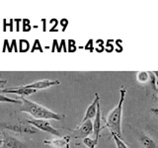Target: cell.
I'll return each mask as SVG.
<instances>
[{
  "label": "cell",
  "instance_id": "cell-1",
  "mask_svg": "<svg viewBox=\"0 0 158 148\" xmlns=\"http://www.w3.org/2000/svg\"><path fill=\"white\" fill-rule=\"evenodd\" d=\"M22 101V107H21V112L27 113L29 115L33 116L37 120H56V121H60L64 118L63 115H59V113H53L52 111L48 110V109L43 107L42 105L35 103L29 99L21 96L19 98Z\"/></svg>",
  "mask_w": 158,
  "mask_h": 148
},
{
  "label": "cell",
  "instance_id": "cell-2",
  "mask_svg": "<svg viewBox=\"0 0 158 148\" xmlns=\"http://www.w3.org/2000/svg\"><path fill=\"white\" fill-rule=\"evenodd\" d=\"M127 90L122 87L120 89V101L118 105L113 109L106 118V126L110 130L111 133H116L118 136L122 138V115H123V106L125 102Z\"/></svg>",
  "mask_w": 158,
  "mask_h": 148
},
{
  "label": "cell",
  "instance_id": "cell-3",
  "mask_svg": "<svg viewBox=\"0 0 158 148\" xmlns=\"http://www.w3.org/2000/svg\"><path fill=\"white\" fill-rule=\"evenodd\" d=\"M26 122L31 125H34L35 127L38 128L40 130L51 133V134L56 135L57 137H61L60 132H59L56 128H54L48 120H37V118H32V120L26 121Z\"/></svg>",
  "mask_w": 158,
  "mask_h": 148
},
{
  "label": "cell",
  "instance_id": "cell-4",
  "mask_svg": "<svg viewBox=\"0 0 158 148\" xmlns=\"http://www.w3.org/2000/svg\"><path fill=\"white\" fill-rule=\"evenodd\" d=\"M0 127L4 130H12L14 132H17L22 134V133H36V128L33 126H30L24 123H6V122H0Z\"/></svg>",
  "mask_w": 158,
  "mask_h": 148
},
{
  "label": "cell",
  "instance_id": "cell-5",
  "mask_svg": "<svg viewBox=\"0 0 158 148\" xmlns=\"http://www.w3.org/2000/svg\"><path fill=\"white\" fill-rule=\"evenodd\" d=\"M93 133V121L90 120L81 123L80 125L77 126L73 130V137L79 139V138H86L89 137V135Z\"/></svg>",
  "mask_w": 158,
  "mask_h": 148
},
{
  "label": "cell",
  "instance_id": "cell-6",
  "mask_svg": "<svg viewBox=\"0 0 158 148\" xmlns=\"http://www.w3.org/2000/svg\"><path fill=\"white\" fill-rule=\"evenodd\" d=\"M99 104H100V96H99L98 93H96L95 94V99H94L93 102L88 106L87 110L85 112V115H84L83 118L81 120V123L85 122V121H87L89 120L91 121L93 117H96V115H97V109H98ZM81 123H80V125H81Z\"/></svg>",
  "mask_w": 158,
  "mask_h": 148
},
{
  "label": "cell",
  "instance_id": "cell-7",
  "mask_svg": "<svg viewBox=\"0 0 158 148\" xmlns=\"http://www.w3.org/2000/svg\"><path fill=\"white\" fill-rule=\"evenodd\" d=\"M0 148H29V147L22 141L18 140L17 138H15L12 135L4 132L3 143Z\"/></svg>",
  "mask_w": 158,
  "mask_h": 148
},
{
  "label": "cell",
  "instance_id": "cell-8",
  "mask_svg": "<svg viewBox=\"0 0 158 148\" xmlns=\"http://www.w3.org/2000/svg\"><path fill=\"white\" fill-rule=\"evenodd\" d=\"M58 80H48V79H44V80H40L31 83L29 85H24V87L28 89H34V90H41V89H47L54 85H58Z\"/></svg>",
  "mask_w": 158,
  "mask_h": 148
},
{
  "label": "cell",
  "instance_id": "cell-9",
  "mask_svg": "<svg viewBox=\"0 0 158 148\" xmlns=\"http://www.w3.org/2000/svg\"><path fill=\"white\" fill-rule=\"evenodd\" d=\"M69 142H70V136L66 135V136H61L56 138V139L52 140H44V144L51 145L53 148H69Z\"/></svg>",
  "mask_w": 158,
  "mask_h": 148
},
{
  "label": "cell",
  "instance_id": "cell-10",
  "mask_svg": "<svg viewBox=\"0 0 158 148\" xmlns=\"http://www.w3.org/2000/svg\"><path fill=\"white\" fill-rule=\"evenodd\" d=\"M37 90H34V89H28L25 88L24 86H20V87H13V88H8V89H1L0 93H11V94H18L20 96H25V95H31V94L36 93Z\"/></svg>",
  "mask_w": 158,
  "mask_h": 148
},
{
  "label": "cell",
  "instance_id": "cell-11",
  "mask_svg": "<svg viewBox=\"0 0 158 148\" xmlns=\"http://www.w3.org/2000/svg\"><path fill=\"white\" fill-rule=\"evenodd\" d=\"M102 128V122H101V108L100 104H99L97 109V115L95 117V120L93 121V133H94V139L99 140V136H100V131Z\"/></svg>",
  "mask_w": 158,
  "mask_h": 148
},
{
  "label": "cell",
  "instance_id": "cell-12",
  "mask_svg": "<svg viewBox=\"0 0 158 148\" xmlns=\"http://www.w3.org/2000/svg\"><path fill=\"white\" fill-rule=\"evenodd\" d=\"M140 141L142 143V145L145 148H156L155 141L153 140L152 138H150L149 136H147L145 134L140 136Z\"/></svg>",
  "mask_w": 158,
  "mask_h": 148
},
{
  "label": "cell",
  "instance_id": "cell-13",
  "mask_svg": "<svg viewBox=\"0 0 158 148\" xmlns=\"http://www.w3.org/2000/svg\"><path fill=\"white\" fill-rule=\"evenodd\" d=\"M137 81L140 83H147L148 80H150V74L147 71H139L136 74Z\"/></svg>",
  "mask_w": 158,
  "mask_h": 148
},
{
  "label": "cell",
  "instance_id": "cell-14",
  "mask_svg": "<svg viewBox=\"0 0 158 148\" xmlns=\"http://www.w3.org/2000/svg\"><path fill=\"white\" fill-rule=\"evenodd\" d=\"M112 134V136H113V139H114V141H115V143H116V146H117V148H128L127 147V145L126 144L125 142L123 141V139L120 137V136H118L116 133H111Z\"/></svg>",
  "mask_w": 158,
  "mask_h": 148
},
{
  "label": "cell",
  "instance_id": "cell-15",
  "mask_svg": "<svg viewBox=\"0 0 158 148\" xmlns=\"http://www.w3.org/2000/svg\"><path fill=\"white\" fill-rule=\"evenodd\" d=\"M83 144L85 145L87 148H96L97 144H98V140L97 139H92L90 137H86L83 139Z\"/></svg>",
  "mask_w": 158,
  "mask_h": 148
},
{
  "label": "cell",
  "instance_id": "cell-16",
  "mask_svg": "<svg viewBox=\"0 0 158 148\" xmlns=\"http://www.w3.org/2000/svg\"><path fill=\"white\" fill-rule=\"evenodd\" d=\"M0 102L1 103H13V104H17V105H22V101L21 100H16V99H12V98H8L6 96L2 95L0 93Z\"/></svg>",
  "mask_w": 158,
  "mask_h": 148
},
{
  "label": "cell",
  "instance_id": "cell-17",
  "mask_svg": "<svg viewBox=\"0 0 158 148\" xmlns=\"http://www.w3.org/2000/svg\"><path fill=\"white\" fill-rule=\"evenodd\" d=\"M20 51H27L28 48H29V43L27 41H25V39H21L20 41Z\"/></svg>",
  "mask_w": 158,
  "mask_h": 148
},
{
  "label": "cell",
  "instance_id": "cell-18",
  "mask_svg": "<svg viewBox=\"0 0 158 148\" xmlns=\"http://www.w3.org/2000/svg\"><path fill=\"white\" fill-rule=\"evenodd\" d=\"M36 49H39L40 51H43V48L41 47V44H40V41L39 39H36L35 41V43H34V46H33V48H32V51H36Z\"/></svg>",
  "mask_w": 158,
  "mask_h": 148
},
{
  "label": "cell",
  "instance_id": "cell-19",
  "mask_svg": "<svg viewBox=\"0 0 158 148\" xmlns=\"http://www.w3.org/2000/svg\"><path fill=\"white\" fill-rule=\"evenodd\" d=\"M69 43V48H68V51H75V42L74 41H68Z\"/></svg>",
  "mask_w": 158,
  "mask_h": 148
},
{
  "label": "cell",
  "instance_id": "cell-20",
  "mask_svg": "<svg viewBox=\"0 0 158 148\" xmlns=\"http://www.w3.org/2000/svg\"><path fill=\"white\" fill-rule=\"evenodd\" d=\"M93 39H89V41L87 42V43H86V46H85V48L86 49H89L90 51H93Z\"/></svg>",
  "mask_w": 158,
  "mask_h": 148
},
{
  "label": "cell",
  "instance_id": "cell-21",
  "mask_svg": "<svg viewBox=\"0 0 158 148\" xmlns=\"http://www.w3.org/2000/svg\"><path fill=\"white\" fill-rule=\"evenodd\" d=\"M60 25L63 27V30H65V28L67 27V25H68V21L66 19H62L60 21Z\"/></svg>",
  "mask_w": 158,
  "mask_h": 148
},
{
  "label": "cell",
  "instance_id": "cell-22",
  "mask_svg": "<svg viewBox=\"0 0 158 148\" xmlns=\"http://www.w3.org/2000/svg\"><path fill=\"white\" fill-rule=\"evenodd\" d=\"M105 49H106L108 52H111V51H113L114 47L112 46V44H110V43H107L106 46H105Z\"/></svg>",
  "mask_w": 158,
  "mask_h": 148
},
{
  "label": "cell",
  "instance_id": "cell-23",
  "mask_svg": "<svg viewBox=\"0 0 158 148\" xmlns=\"http://www.w3.org/2000/svg\"><path fill=\"white\" fill-rule=\"evenodd\" d=\"M151 113H152L155 117H158V107H156V108H152V109H151Z\"/></svg>",
  "mask_w": 158,
  "mask_h": 148
},
{
  "label": "cell",
  "instance_id": "cell-24",
  "mask_svg": "<svg viewBox=\"0 0 158 148\" xmlns=\"http://www.w3.org/2000/svg\"><path fill=\"white\" fill-rule=\"evenodd\" d=\"M6 83H7V80H0V87L4 86Z\"/></svg>",
  "mask_w": 158,
  "mask_h": 148
},
{
  "label": "cell",
  "instance_id": "cell-25",
  "mask_svg": "<svg viewBox=\"0 0 158 148\" xmlns=\"http://www.w3.org/2000/svg\"><path fill=\"white\" fill-rule=\"evenodd\" d=\"M153 74L155 75V77L158 79V71H153Z\"/></svg>",
  "mask_w": 158,
  "mask_h": 148
},
{
  "label": "cell",
  "instance_id": "cell-26",
  "mask_svg": "<svg viewBox=\"0 0 158 148\" xmlns=\"http://www.w3.org/2000/svg\"><path fill=\"white\" fill-rule=\"evenodd\" d=\"M156 86H157V93H158V81H157V83H156Z\"/></svg>",
  "mask_w": 158,
  "mask_h": 148
}]
</instances>
